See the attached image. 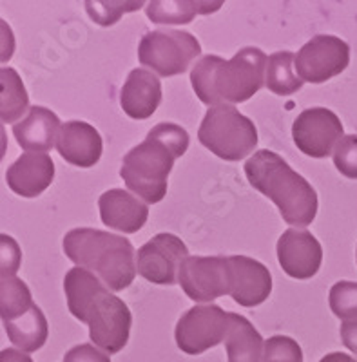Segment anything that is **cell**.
Returning <instances> with one entry per match:
<instances>
[{"label": "cell", "instance_id": "cell-1", "mask_svg": "<svg viewBox=\"0 0 357 362\" xmlns=\"http://www.w3.org/2000/svg\"><path fill=\"white\" fill-rule=\"evenodd\" d=\"M67 308L79 321L89 326L93 344L107 354L125 348L131 332L132 315L128 305L100 281L98 276L82 267H74L64 277Z\"/></svg>", "mask_w": 357, "mask_h": 362}, {"label": "cell", "instance_id": "cell-2", "mask_svg": "<svg viewBox=\"0 0 357 362\" xmlns=\"http://www.w3.org/2000/svg\"><path fill=\"white\" fill-rule=\"evenodd\" d=\"M189 132L171 122L158 124L147 138L122 160L120 176L145 203H160L167 194V177L174 161L189 148Z\"/></svg>", "mask_w": 357, "mask_h": 362}, {"label": "cell", "instance_id": "cell-3", "mask_svg": "<svg viewBox=\"0 0 357 362\" xmlns=\"http://www.w3.org/2000/svg\"><path fill=\"white\" fill-rule=\"evenodd\" d=\"M268 57L259 47H243L229 62L216 54L201 57L191 71V83L203 103L230 105L251 100L265 86Z\"/></svg>", "mask_w": 357, "mask_h": 362}, {"label": "cell", "instance_id": "cell-4", "mask_svg": "<svg viewBox=\"0 0 357 362\" xmlns=\"http://www.w3.org/2000/svg\"><path fill=\"white\" fill-rule=\"evenodd\" d=\"M245 176L252 187L267 196L292 226H308L317 214V192L301 174L268 148L252 154L245 163Z\"/></svg>", "mask_w": 357, "mask_h": 362}, {"label": "cell", "instance_id": "cell-5", "mask_svg": "<svg viewBox=\"0 0 357 362\" xmlns=\"http://www.w3.org/2000/svg\"><path fill=\"white\" fill-rule=\"evenodd\" d=\"M64 252L76 267L93 272L111 292H122L135 281V248L111 232L74 228L64 235Z\"/></svg>", "mask_w": 357, "mask_h": 362}, {"label": "cell", "instance_id": "cell-6", "mask_svg": "<svg viewBox=\"0 0 357 362\" xmlns=\"http://www.w3.org/2000/svg\"><path fill=\"white\" fill-rule=\"evenodd\" d=\"M198 140L222 160L239 161L256 151L258 129L234 105H216L201 119Z\"/></svg>", "mask_w": 357, "mask_h": 362}, {"label": "cell", "instance_id": "cell-7", "mask_svg": "<svg viewBox=\"0 0 357 362\" xmlns=\"http://www.w3.org/2000/svg\"><path fill=\"white\" fill-rule=\"evenodd\" d=\"M200 53L201 45L198 38L178 29L149 31L138 45L140 64L164 78L183 74Z\"/></svg>", "mask_w": 357, "mask_h": 362}, {"label": "cell", "instance_id": "cell-8", "mask_svg": "<svg viewBox=\"0 0 357 362\" xmlns=\"http://www.w3.org/2000/svg\"><path fill=\"white\" fill-rule=\"evenodd\" d=\"M229 313L218 305H196L178 321L174 329L176 344L183 354L200 355L220 342H225Z\"/></svg>", "mask_w": 357, "mask_h": 362}, {"label": "cell", "instance_id": "cell-9", "mask_svg": "<svg viewBox=\"0 0 357 362\" xmlns=\"http://www.w3.org/2000/svg\"><path fill=\"white\" fill-rule=\"evenodd\" d=\"M350 64V47L334 35H317L298 51L296 73L303 82L323 83L341 74Z\"/></svg>", "mask_w": 357, "mask_h": 362}, {"label": "cell", "instance_id": "cell-10", "mask_svg": "<svg viewBox=\"0 0 357 362\" xmlns=\"http://www.w3.org/2000/svg\"><path fill=\"white\" fill-rule=\"evenodd\" d=\"M178 283L196 303H212L229 293V261L225 255H189L178 272Z\"/></svg>", "mask_w": 357, "mask_h": 362}, {"label": "cell", "instance_id": "cell-11", "mask_svg": "<svg viewBox=\"0 0 357 362\" xmlns=\"http://www.w3.org/2000/svg\"><path fill=\"white\" fill-rule=\"evenodd\" d=\"M343 136L341 119L336 112L324 107L305 109L292 125L294 144L310 158H327L334 154Z\"/></svg>", "mask_w": 357, "mask_h": 362}, {"label": "cell", "instance_id": "cell-12", "mask_svg": "<svg viewBox=\"0 0 357 362\" xmlns=\"http://www.w3.org/2000/svg\"><path fill=\"white\" fill-rule=\"evenodd\" d=\"M187 254L189 250L178 235L162 232L136 252V268L149 283L171 286L176 283V272L189 257Z\"/></svg>", "mask_w": 357, "mask_h": 362}, {"label": "cell", "instance_id": "cell-13", "mask_svg": "<svg viewBox=\"0 0 357 362\" xmlns=\"http://www.w3.org/2000/svg\"><path fill=\"white\" fill-rule=\"evenodd\" d=\"M229 296L245 308H254L268 299L272 276L268 268L246 255H229Z\"/></svg>", "mask_w": 357, "mask_h": 362}, {"label": "cell", "instance_id": "cell-14", "mask_svg": "<svg viewBox=\"0 0 357 362\" xmlns=\"http://www.w3.org/2000/svg\"><path fill=\"white\" fill-rule=\"evenodd\" d=\"M278 261L287 276L310 279L319 272L323 248L308 230L288 228L278 239Z\"/></svg>", "mask_w": 357, "mask_h": 362}, {"label": "cell", "instance_id": "cell-15", "mask_svg": "<svg viewBox=\"0 0 357 362\" xmlns=\"http://www.w3.org/2000/svg\"><path fill=\"white\" fill-rule=\"evenodd\" d=\"M57 151L67 163L80 169H89L95 167L102 158V136L87 122L73 119L62 125Z\"/></svg>", "mask_w": 357, "mask_h": 362}, {"label": "cell", "instance_id": "cell-16", "mask_svg": "<svg viewBox=\"0 0 357 362\" xmlns=\"http://www.w3.org/2000/svg\"><path fill=\"white\" fill-rule=\"evenodd\" d=\"M102 223L123 234H135L147 223L149 209L140 198L123 189H111L98 199Z\"/></svg>", "mask_w": 357, "mask_h": 362}, {"label": "cell", "instance_id": "cell-17", "mask_svg": "<svg viewBox=\"0 0 357 362\" xmlns=\"http://www.w3.org/2000/svg\"><path fill=\"white\" fill-rule=\"evenodd\" d=\"M162 102V82L149 69L138 67L129 73L120 90V105L132 119H147Z\"/></svg>", "mask_w": 357, "mask_h": 362}, {"label": "cell", "instance_id": "cell-18", "mask_svg": "<svg viewBox=\"0 0 357 362\" xmlns=\"http://www.w3.org/2000/svg\"><path fill=\"white\" fill-rule=\"evenodd\" d=\"M55 163L50 154L24 153L6 173L8 187L22 198H37L53 183Z\"/></svg>", "mask_w": 357, "mask_h": 362}, {"label": "cell", "instance_id": "cell-19", "mask_svg": "<svg viewBox=\"0 0 357 362\" xmlns=\"http://www.w3.org/2000/svg\"><path fill=\"white\" fill-rule=\"evenodd\" d=\"M60 129V119L53 111L35 105L24 119L13 125V136L26 153L45 154L57 145Z\"/></svg>", "mask_w": 357, "mask_h": 362}, {"label": "cell", "instance_id": "cell-20", "mask_svg": "<svg viewBox=\"0 0 357 362\" xmlns=\"http://www.w3.org/2000/svg\"><path fill=\"white\" fill-rule=\"evenodd\" d=\"M225 348L229 362H261L265 341L249 319L229 313Z\"/></svg>", "mask_w": 357, "mask_h": 362}, {"label": "cell", "instance_id": "cell-21", "mask_svg": "<svg viewBox=\"0 0 357 362\" xmlns=\"http://www.w3.org/2000/svg\"><path fill=\"white\" fill-rule=\"evenodd\" d=\"M223 2H207V0H152L145 13L154 24H189L196 15H209L218 11Z\"/></svg>", "mask_w": 357, "mask_h": 362}, {"label": "cell", "instance_id": "cell-22", "mask_svg": "<svg viewBox=\"0 0 357 362\" xmlns=\"http://www.w3.org/2000/svg\"><path fill=\"white\" fill-rule=\"evenodd\" d=\"M6 334L13 344L21 348L24 354H33L38 351L47 341V319L44 312L37 305L26 312L24 315L4 322Z\"/></svg>", "mask_w": 357, "mask_h": 362}, {"label": "cell", "instance_id": "cell-23", "mask_svg": "<svg viewBox=\"0 0 357 362\" xmlns=\"http://www.w3.org/2000/svg\"><path fill=\"white\" fill-rule=\"evenodd\" d=\"M294 62H296V54L290 51H278L268 57L265 86L271 93L278 96H288L303 87V80L294 74L296 69Z\"/></svg>", "mask_w": 357, "mask_h": 362}, {"label": "cell", "instance_id": "cell-24", "mask_svg": "<svg viewBox=\"0 0 357 362\" xmlns=\"http://www.w3.org/2000/svg\"><path fill=\"white\" fill-rule=\"evenodd\" d=\"M0 82H2L0 116H2L4 124H13L28 111V90H26L17 71L11 69V67H2Z\"/></svg>", "mask_w": 357, "mask_h": 362}, {"label": "cell", "instance_id": "cell-25", "mask_svg": "<svg viewBox=\"0 0 357 362\" xmlns=\"http://www.w3.org/2000/svg\"><path fill=\"white\" fill-rule=\"evenodd\" d=\"M33 297L28 284L17 276H2L0 281V315L2 321L8 322L24 315L33 308Z\"/></svg>", "mask_w": 357, "mask_h": 362}, {"label": "cell", "instance_id": "cell-26", "mask_svg": "<svg viewBox=\"0 0 357 362\" xmlns=\"http://www.w3.org/2000/svg\"><path fill=\"white\" fill-rule=\"evenodd\" d=\"M330 310L341 321L357 319V283L339 281L330 288Z\"/></svg>", "mask_w": 357, "mask_h": 362}, {"label": "cell", "instance_id": "cell-27", "mask_svg": "<svg viewBox=\"0 0 357 362\" xmlns=\"http://www.w3.org/2000/svg\"><path fill=\"white\" fill-rule=\"evenodd\" d=\"M144 6V2H109V0H103V2H86V9H87V15H89L95 24L98 25H113L120 21L123 13H129V11H136Z\"/></svg>", "mask_w": 357, "mask_h": 362}, {"label": "cell", "instance_id": "cell-28", "mask_svg": "<svg viewBox=\"0 0 357 362\" xmlns=\"http://www.w3.org/2000/svg\"><path fill=\"white\" fill-rule=\"evenodd\" d=\"M261 362H303V350L292 337L274 335L265 341Z\"/></svg>", "mask_w": 357, "mask_h": 362}, {"label": "cell", "instance_id": "cell-29", "mask_svg": "<svg viewBox=\"0 0 357 362\" xmlns=\"http://www.w3.org/2000/svg\"><path fill=\"white\" fill-rule=\"evenodd\" d=\"M334 165L348 180H357V134L341 138L334 151Z\"/></svg>", "mask_w": 357, "mask_h": 362}, {"label": "cell", "instance_id": "cell-30", "mask_svg": "<svg viewBox=\"0 0 357 362\" xmlns=\"http://www.w3.org/2000/svg\"><path fill=\"white\" fill-rule=\"evenodd\" d=\"M21 248L9 235H2V276H17Z\"/></svg>", "mask_w": 357, "mask_h": 362}, {"label": "cell", "instance_id": "cell-31", "mask_svg": "<svg viewBox=\"0 0 357 362\" xmlns=\"http://www.w3.org/2000/svg\"><path fill=\"white\" fill-rule=\"evenodd\" d=\"M64 362H111V358L96 346L79 344L64 355Z\"/></svg>", "mask_w": 357, "mask_h": 362}, {"label": "cell", "instance_id": "cell-32", "mask_svg": "<svg viewBox=\"0 0 357 362\" xmlns=\"http://www.w3.org/2000/svg\"><path fill=\"white\" fill-rule=\"evenodd\" d=\"M339 334L341 342H343L352 354L357 355V319H353V321H343Z\"/></svg>", "mask_w": 357, "mask_h": 362}, {"label": "cell", "instance_id": "cell-33", "mask_svg": "<svg viewBox=\"0 0 357 362\" xmlns=\"http://www.w3.org/2000/svg\"><path fill=\"white\" fill-rule=\"evenodd\" d=\"M0 362H33V358L29 357L28 354L18 350H2L0 354Z\"/></svg>", "mask_w": 357, "mask_h": 362}, {"label": "cell", "instance_id": "cell-34", "mask_svg": "<svg viewBox=\"0 0 357 362\" xmlns=\"http://www.w3.org/2000/svg\"><path fill=\"white\" fill-rule=\"evenodd\" d=\"M319 362H357V358L350 357L346 354H341V351H334V354L324 355Z\"/></svg>", "mask_w": 357, "mask_h": 362}, {"label": "cell", "instance_id": "cell-35", "mask_svg": "<svg viewBox=\"0 0 357 362\" xmlns=\"http://www.w3.org/2000/svg\"><path fill=\"white\" fill-rule=\"evenodd\" d=\"M356 259H357V252H356Z\"/></svg>", "mask_w": 357, "mask_h": 362}]
</instances>
